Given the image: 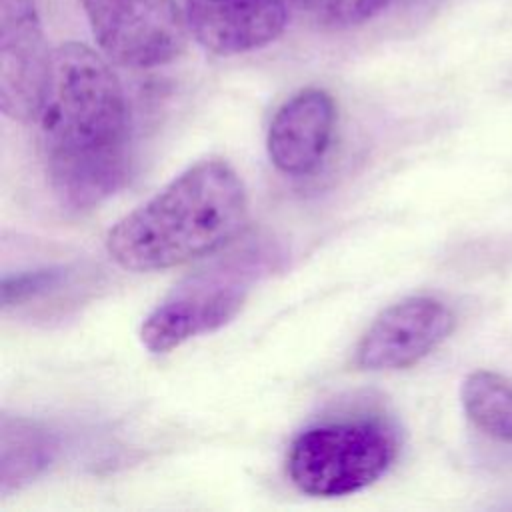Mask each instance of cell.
Masks as SVG:
<instances>
[{
  "label": "cell",
  "mask_w": 512,
  "mask_h": 512,
  "mask_svg": "<svg viewBox=\"0 0 512 512\" xmlns=\"http://www.w3.org/2000/svg\"><path fill=\"white\" fill-rule=\"evenodd\" d=\"M38 124L40 152L58 200L86 210L114 194L130 166V114L110 64L80 42L52 52Z\"/></svg>",
  "instance_id": "cell-1"
},
{
  "label": "cell",
  "mask_w": 512,
  "mask_h": 512,
  "mask_svg": "<svg viewBox=\"0 0 512 512\" xmlns=\"http://www.w3.org/2000/svg\"><path fill=\"white\" fill-rule=\"evenodd\" d=\"M246 220L240 174L222 158H204L122 216L106 234V252L130 272L166 270L224 248Z\"/></svg>",
  "instance_id": "cell-2"
},
{
  "label": "cell",
  "mask_w": 512,
  "mask_h": 512,
  "mask_svg": "<svg viewBox=\"0 0 512 512\" xmlns=\"http://www.w3.org/2000/svg\"><path fill=\"white\" fill-rule=\"evenodd\" d=\"M276 250L252 244L186 276L140 324V342L166 354L190 338L228 324L244 306L256 280L274 268Z\"/></svg>",
  "instance_id": "cell-3"
},
{
  "label": "cell",
  "mask_w": 512,
  "mask_h": 512,
  "mask_svg": "<svg viewBox=\"0 0 512 512\" xmlns=\"http://www.w3.org/2000/svg\"><path fill=\"white\" fill-rule=\"evenodd\" d=\"M396 452L394 434L380 422H328L294 438L286 470L300 492L336 498L374 484L392 466Z\"/></svg>",
  "instance_id": "cell-4"
},
{
  "label": "cell",
  "mask_w": 512,
  "mask_h": 512,
  "mask_svg": "<svg viewBox=\"0 0 512 512\" xmlns=\"http://www.w3.org/2000/svg\"><path fill=\"white\" fill-rule=\"evenodd\" d=\"M92 34L108 60L126 68H154L180 56L188 38L174 0H80Z\"/></svg>",
  "instance_id": "cell-5"
},
{
  "label": "cell",
  "mask_w": 512,
  "mask_h": 512,
  "mask_svg": "<svg viewBox=\"0 0 512 512\" xmlns=\"http://www.w3.org/2000/svg\"><path fill=\"white\" fill-rule=\"evenodd\" d=\"M454 312L438 298L408 296L384 308L358 340L354 364L362 370H402L418 364L454 330Z\"/></svg>",
  "instance_id": "cell-6"
},
{
  "label": "cell",
  "mask_w": 512,
  "mask_h": 512,
  "mask_svg": "<svg viewBox=\"0 0 512 512\" xmlns=\"http://www.w3.org/2000/svg\"><path fill=\"white\" fill-rule=\"evenodd\" d=\"M52 52L34 0H0V108L34 122L50 78Z\"/></svg>",
  "instance_id": "cell-7"
},
{
  "label": "cell",
  "mask_w": 512,
  "mask_h": 512,
  "mask_svg": "<svg viewBox=\"0 0 512 512\" xmlns=\"http://www.w3.org/2000/svg\"><path fill=\"white\" fill-rule=\"evenodd\" d=\"M188 32L220 56L258 50L274 42L290 18L288 0H186Z\"/></svg>",
  "instance_id": "cell-8"
},
{
  "label": "cell",
  "mask_w": 512,
  "mask_h": 512,
  "mask_svg": "<svg viewBox=\"0 0 512 512\" xmlns=\"http://www.w3.org/2000/svg\"><path fill=\"white\" fill-rule=\"evenodd\" d=\"M336 124V104L322 88H302L274 112L266 150L270 162L288 176L314 172L328 148Z\"/></svg>",
  "instance_id": "cell-9"
},
{
  "label": "cell",
  "mask_w": 512,
  "mask_h": 512,
  "mask_svg": "<svg viewBox=\"0 0 512 512\" xmlns=\"http://www.w3.org/2000/svg\"><path fill=\"white\" fill-rule=\"evenodd\" d=\"M58 438L46 426L24 416H2L0 422V494L36 480L56 458Z\"/></svg>",
  "instance_id": "cell-10"
},
{
  "label": "cell",
  "mask_w": 512,
  "mask_h": 512,
  "mask_svg": "<svg viewBox=\"0 0 512 512\" xmlns=\"http://www.w3.org/2000/svg\"><path fill=\"white\" fill-rule=\"evenodd\" d=\"M468 420L490 438L512 444V384L500 374L476 370L460 388Z\"/></svg>",
  "instance_id": "cell-11"
},
{
  "label": "cell",
  "mask_w": 512,
  "mask_h": 512,
  "mask_svg": "<svg viewBox=\"0 0 512 512\" xmlns=\"http://www.w3.org/2000/svg\"><path fill=\"white\" fill-rule=\"evenodd\" d=\"M390 0H288L290 8L322 28L360 26L380 14Z\"/></svg>",
  "instance_id": "cell-12"
},
{
  "label": "cell",
  "mask_w": 512,
  "mask_h": 512,
  "mask_svg": "<svg viewBox=\"0 0 512 512\" xmlns=\"http://www.w3.org/2000/svg\"><path fill=\"white\" fill-rule=\"evenodd\" d=\"M64 278H66V270L62 266L6 276L2 282V304L4 308H8V306H18L22 302H28L56 288Z\"/></svg>",
  "instance_id": "cell-13"
}]
</instances>
